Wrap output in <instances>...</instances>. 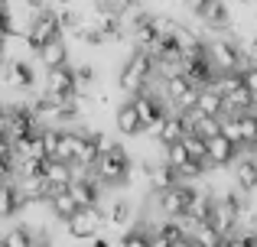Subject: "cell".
<instances>
[{"label":"cell","instance_id":"cell-8","mask_svg":"<svg viewBox=\"0 0 257 247\" xmlns=\"http://www.w3.org/2000/svg\"><path fill=\"white\" fill-rule=\"evenodd\" d=\"M238 153H241V143H234L225 133H215V137L208 140V169H212V166H231L234 159H238Z\"/></svg>","mask_w":257,"mask_h":247},{"label":"cell","instance_id":"cell-9","mask_svg":"<svg viewBox=\"0 0 257 247\" xmlns=\"http://www.w3.org/2000/svg\"><path fill=\"white\" fill-rule=\"evenodd\" d=\"M36 62L43 65V69H56V65H65L69 62V46H65L62 36L49 39V43L43 46V49L36 52Z\"/></svg>","mask_w":257,"mask_h":247},{"label":"cell","instance_id":"cell-20","mask_svg":"<svg viewBox=\"0 0 257 247\" xmlns=\"http://www.w3.org/2000/svg\"><path fill=\"white\" fill-rule=\"evenodd\" d=\"M221 133L225 137H231L234 143L244 146V130H241V114H225L221 117Z\"/></svg>","mask_w":257,"mask_h":247},{"label":"cell","instance_id":"cell-11","mask_svg":"<svg viewBox=\"0 0 257 247\" xmlns=\"http://www.w3.org/2000/svg\"><path fill=\"white\" fill-rule=\"evenodd\" d=\"M23 208V192L13 179H4V189H0V215L4 218H17Z\"/></svg>","mask_w":257,"mask_h":247},{"label":"cell","instance_id":"cell-4","mask_svg":"<svg viewBox=\"0 0 257 247\" xmlns=\"http://www.w3.org/2000/svg\"><path fill=\"white\" fill-rule=\"evenodd\" d=\"M30 46H33V52H39L49 39H56V36H65L62 33V20H59V7H46V10H39V13H33V20H30Z\"/></svg>","mask_w":257,"mask_h":247},{"label":"cell","instance_id":"cell-18","mask_svg":"<svg viewBox=\"0 0 257 247\" xmlns=\"http://www.w3.org/2000/svg\"><path fill=\"white\" fill-rule=\"evenodd\" d=\"M163 159L173 166V169H179V166H186L192 156H189L186 143H182V140H176V143H166V146H163Z\"/></svg>","mask_w":257,"mask_h":247},{"label":"cell","instance_id":"cell-6","mask_svg":"<svg viewBox=\"0 0 257 247\" xmlns=\"http://www.w3.org/2000/svg\"><path fill=\"white\" fill-rule=\"evenodd\" d=\"M231 172H234V182L247 192H257V153L254 146H241L238 159L231 163Z\"/></svg>","mask_w":257,"mask_h":247},{"label":"cell","instance_id":"cell-10","mask_svg":"<svg viewBox=\"0 0 257 247\" xmlns=\"http://www.w3.org/2000/svg\"><path fill=\"white\" fill-rule=\"evenodd\" d=\"M186 133H189L186 117H182L179 111H170V114H166V121L160 124V130H157V140H160V146H166V143H176V140H182Z\"/></svg>","mask_w":257,"mask_h":247},{"label":"cell","instance_id":"cell-12","mask_svg":"<svg viewBox=\"0 0 257 247\" xmlns=\"http://www.w3.org/2000/svg\"><path fill=\"white\" fill-rule=\"evenodd\" d=\"M104 211H107V224H111V228H117L120 234H124V231H131L134 208H131V202H127V198H114Z\"/></svg>","mask_w":257,"mask_h":247},{"label":"cell","instance_id":"cell-15","mask_svg":"<svg viewBox=\"0 0 257 247\" xmlns=\"http://www.w3.org/2000/svg\"><path fill=\"white\" fill-rule=\"evenodd\" d=\"M182 143H186L189 156H192V159H199V163H205V166H208V140L202 137V133L189 130L186 137H182Z\"/></svg>","mask_w":257,"mask_h":247},{"label":"cell","instance_id":"cell-23","mask_svg":"<svg viewBox=\"0 0 257 247\" xmlns=\"http://www.w3.org/2000/svg\"><path fill=\"white\" fill-rule=\"evenodd\" d=\"M150 247H173V244L166 241L163 234H153V237H150Z\"/></svg>","mask_w":257,"mask_h":247},{"label":"cell","instance_id":"cell-14","mask_svg":"<svg viewBox=\"0 0 257 247\" xmlns=\"http://www.w3.org/2000/svg\"><path fill=\"white\" fill-rule=\"evenodd\" d=\"M49 205H52V215L59 218V221H69L72 215H75L78 208H82V205H78V198L72 195V189H62V192H56V195L49 198Z\"/></svg>","mask_w":257,"mask_h":247},{"label":"cell","instance_id":"cell-16","mask_svg":"<svg viewBox=\"0 0 257 247\" xmlns=\"http://www.w3.org/2000/svg\"><path fill=\"white\" fill-rule=\"evenodd\" d=\"M150 231L144 228V224H134L131 231H124V234L117 237V247H150Z\"/></svg>","mask_w":257,"mask_h":247},{"label":"cell","instance_id":"cell-24","mask_svg":"<svg viewBox=\"0 0 257 247\" xmlns=\"http://www.w3.org/2000/svg\"><path fill=\"white\" fill-rule=\"evenodd\" d=\"M173 247H195V237H182V241L173 244Z\"/></svg>","mask_w":257,"mask_h":247},{"label":"cell","instance_id":"cell-3","mask_svg":"<svg viewBox=\"0 0 257 247\" xmlns=\"http://www.w3.org/2000/svg\"><path fill=\"white\" fill-rule=\"evenodd\" d=\"M195 189H199L195 182H182V179H179V182L170 185V189H160V192L150 189V195H153L157 211L163 218H179V215H186V208H189V202H192Z\"/></svg>","mask_w":257,"mask_h":247},{"label":"cell","instance_id":"cell-1","mask_svg":"<svg viewBox=\"0 0 257 247\" xmlns=\"http://www.w3.org/2000/svg\"><path fill=\"white\" fill-rule=\"evenodd\" d=\"M94 172H98V179L104 185H124V182H131L134 163H131V156H127V150L117 143L114 150H107V153H101V156H98Z\"/></svg>","mask_w":257,"mask_h":247},{"label":"cell","instance_id":"cell-13","mask_svg":"<svg viewBox=\"0 0 257 247\" xmlns=\"http://www.w3.org/2000/svg\"><path fill=\"white\" fill-rule=\"evenodd\" d=\"M195 108H199L202 114L225 117V95H221L215 85H205V88H199V101H195Z\"/></svg>","mask_w":257,"mask_h":247},{"label":"cell","instance_id":"cell-19","mask_svg":"<svg viewBox=\"0 0 257 247\" xmlns=\"http://www.w3.org/2000/svg\"><path fill=\"white\" fill-rule=\"evenodd\" d=\"M4 244L7 247H30L33 244V231L26 228V224H13V228L4 234Z\"/></svg>","mask_w":257,"mask_h":247},{"label":"cell","instance_id":"cell-21","mask_svg":"<svg viewBox=\"0 0 257 247\" xmlns=\"http://www.w3.org/2000/svg\"><path fill=\"white\" fill-rule=\"evenodd\" d=\"M75 78H78V91H91V85H94V65L91 62H78L75 65Z\"/></svg>","mask_w":257,"mask_h":247},{"label":"cell","instance_id":"cell-2","mask_svg":"<svg viewBox=\"0 0 257 247\" xmlns=\"http://www.w3.org/2000/svg\"><path fill=\"white\" fill-rule=\"evenodd\" d=\"M104 224H107V211L101 208V205H82V208L65 221V231H69L72 241H91V237L101 234Z\"/></svg>","mask_w":257,"mask_h":247},{"label":"cell","instance_id":"cell-7","mask_svg":"<svg viewBox=\"0 0 257 247\" xmlns=\"http://www.w3.org/2000/svg\"><path fill=\"white\" fill-rule=\"evenodd\" d=\"M114 127H117V133H124V137H144L147 133L144 117H140V111L134 108L131 98H127L124 104H117V111H114Z\"/></svg>","mask_w":257,"mask_h":247},{"label":"cell","instance_id":"cell-17","mask_svg":"<svg viewBox=\"0 0 257 247\" xmlns=\"http://www.w3.org/2000/svg\"><path fill=\"white\" fill-rule=\"evenodd\" d=\"M192 237H195V241H199V244H205V247H218L221 241H225V234H221V231L215 228L212 221H202V224H195Z\"/></svg>","mask_w":257,"mask_h":247},{"label":"cell","instance_id":"cell-5","mask_svg":"<svg viewBox=\"0 0 257 247\" xmlns=\"http://www.w3.org/2000/svg\"><path fill=\"white\" fill-rule=\"evenodd\" d=\"M4 85H7V88H13V91H33L39 85V78H36V72H33V65L26 62V56L23 59H7V65H4Z\"/></svg>","mask_w":257,"mask_h":247},{"label":"cell","instance_id":"cell-22","mask_svg":"<svg viewBox=\"0 0 257 247\" xmlns=\"http://www.w3.org/2000/svg\"><path fill=\"white\" fill-rule=\"evenodd\" d=\"M30 247H56V241H52L49 234H33V244Z\"/></svg>","mask_w":257,"mask_h":247},{"label":"cell","instance_id":"cell-25","mask_svg":"<svg viewBox=\"0 0 257 247\" xmlns=\"http://www.w3.org/2000/svg\"><path fill=\"white\" fill-rule=\"evenodd\" d=\"M254 153H257V143H254Z\"/></svg>","mask_w":257,"mask_h":247}]
</instances>
